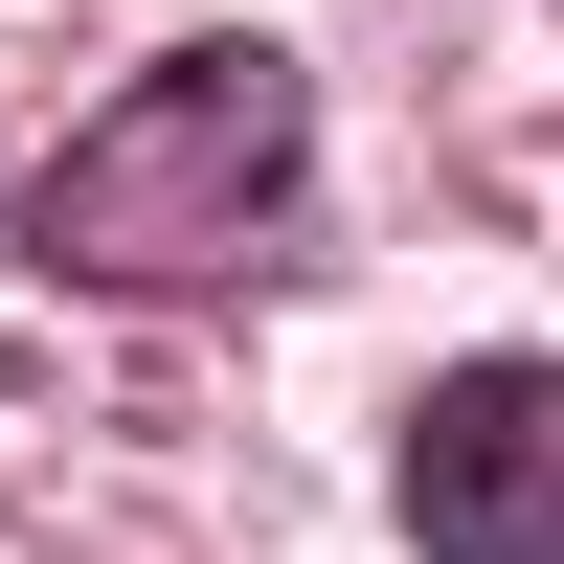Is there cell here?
Returning <instances> with one entry per match:
<instances>
[{
	"label": "cell",
	"mask_w": 564,
	"mask_h": 564,
	"mask_svg": "<svg viewBox=\"0 0 564 564\" xmlns=\"http://www.w3.org/2000/svg\"><path fill=\"white\" fill-rule=\"evenodd\" d=\"M294 181H316V68L226 23V45H159L90 135H45L23 249L68 294H204V271H249L294 226Z\"/></svg>",
	"instance_id": "6da1fadb"
},
{
	"label": "cell",
	"mask_w": 564,
	"mask_h": 564,
	"mask_svg": "<svg viewBox=\"0 0 564 564\" xmlns=\"http://www.w3.org/2000/svg\"><path fill=\"white\" fill-rule=\"evenodd\" d=\"M406 542L430 564H564V361H452L406 406Z\"/></svg>",
	"instance_id": "7a4b0ae2"
}]
</instances>
